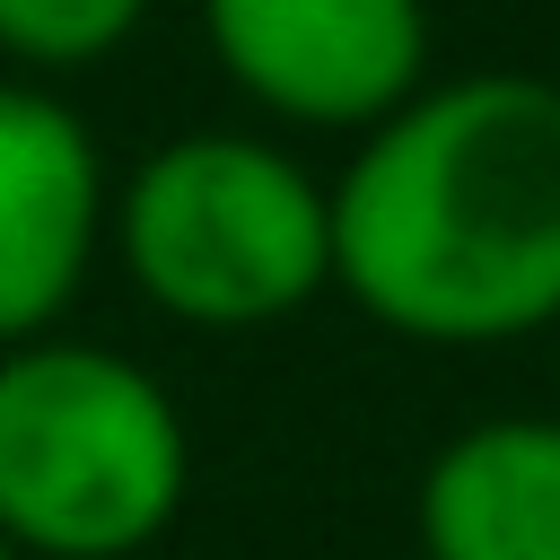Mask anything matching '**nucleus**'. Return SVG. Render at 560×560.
<instances>
[{"mask_svg":"<svg viewBox=\"0 0 560 560\" xmlns=\"http://www.w3.org/2000/svg\"><path fill=\"white\" fill-rule=\"evenodd\" d=\"M149 0H0V52L18 70H88L140 35Z\"/></svg>","mask_w":560,"mask_h":560,"instance_id":"nucleus-7","label":"nucleus"},{"mask_svg":"<svg viewBox=\"0 0 560 560\" xmlns=\"http://www.w3.org/2000/svg\"><path fill=\"white\" fill-rule=\"evenodd\" d=\"M551 332H560V324H551Z\"/></svg>","mask_w":560,"mask_h":560,"instance_id":"nucleus-9","label":"nucleus"},{"mask_svg":"<svg viewBox=\"0 0 560 560\" xmlns=\"http://www.w3.org/2000/svg\"><path fill=\"white\" fill-rule=\"evenodd\" d=\"M105 210L114 184L96 131L61 96L0 79V350L61 332L70 298L96 271Z\"/></svg>","mask_w":560,"mask_h":560,"instance_id":"nucleus-5","label":"nucleus"},{"mask_svg":"<svg viewBox=\"0 0 560 560\" xmlns=\"http://www.w3.org/2000/svg\"><path fill=\"white\" fill-rule=\"evenodd\" d=\"M192 490L175 394L79 332L0 350V534L18 560H131Z\"/></svg>","mask_w":560,"mask_h":560,"instance_id":"nucleus-2","label":"nucleus"},{"mask_svg":"<svg viewBox=\"0 0 560 560\" xmlns=\"http://www.w3.org/2000/svg\"><path fill=\"white\" fill-rule=\"evenodd\" d=\"M131 289L192 332H254L332 289V192L280 140H158L105 210Z\"/></svg>","mask_w":560,"mask_h":560,"instance_id":"nucleus-3","label":"nucleus"},{"mask_svg":"<svg viewBox=\"0 0 560 560\" xmlns=\"http://www.w3.org/2000/svg\"><path fill=\"white\" fill-rule=\"evenodd\" d=\"M210 61L289 131H376L429 88V0H201Z\"/></svg>","mask_w":560,"mask_h":560,"instance_id":"nucleus-4","label":"nucleus"},{"mask_svg":"<svg viewBox=\"0 0 560 560\" xmlns=\"http://www.w3.org/2000/svg\"><path fill=\"white\" fill-rule=\"evenodd\" d=\"M0 560H18V542H9V534H0Z\"/></svg>","mask_w":560,"mask_h":560,"instance_id":"nucleus-8","label":"nucleus"},{"mask_svg":"<svg viewBox=\"0 0 560 560\" xmlns=\"http://www.w3.org/2000/svg\"><path fill=\"white\" fill-rule=\"evenodd\" d=\"M332 192V289L429 350L560 324V79L464 70L359 131Z\"/></svg>","mask_w":560,"mask_h":560,"instance_id":"nucleus-1","label":"nucleus"},{"mask_svg":"<svg viewBox=\"0 0 560 560\" xmlns=\"http://www.w3.org/2000/svg\"><path fill=\"white\" fill-rule=\"evenodd\" d=\"M429 560H560V411L455 429L411 499Z\"/></svg>","mask_w":560,"mask_h":560,"instance_id":"nucleus-6","label":"nucleus"}]
</instances>
